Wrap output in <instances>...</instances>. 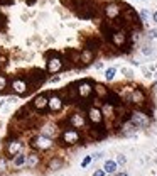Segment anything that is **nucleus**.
<instances>
[{
  "label": "nucleus",
  "instance_id": "f257e3e1",
  "mask_svg": "<svg viewBox=\"0 0 157 176\" xmlns=\"http://www.w3.org/2000/svg\"><path fill=\"white\" fill-rule=\"evenodd\" d=\"M128 120L135 125V127L144 129V127H149L150 125V115L147 114V112H144V110H140V108H135V110H132L130 112Z\"/></svg>",
  "mask_w": 157,
  "mask_h": 176
},
{
  "label": "nucleus",
  "instance_id": "f03ea898",
  "mask_svg": "<svg viewBox=\"0 0 157 176\" xmlns=\"http://www.w3.org/2000/svg\"><path fill=\"white\" fill-rule=\"evenodd\" d=\"M81 141V132L78 129H64L61 134V142L66 144V146H74Z\"/></svg>",
  "mask_w": 157,
  "mask_h": 176
},
{
  "label": "nucleus",
  "instance_id": "7ed1b4c3",
  "mask_svg": "<svg viewBox=\"0 0 157 176\" xmlns=\"http://www.w3.org/2000/svg\"><path fill=\"white\" fill-rule=\"evenodd\" d=\"M30 146H32L34 149H39V151H48V149H51V147L54 146V141H52L51 137L44 136V134H39V136H36L32 139Z\"/></svg>",
  "mask_w": 157,
  "mask_h": 176
},
{
  "label": "nucleus",
  "instance_id": "20e7f679",
  "mask_svg": "<svg viewBox=\"0 0 157 176\" xmlns=\"http://www.w3.org/2000/svg\"><path fill=\"white\" fill-rule=\"evenodd\" d=\"M86 119L88 122L91 125H95V127H100V125L103 124V119H105V115H103V110L98 108V107H90L86 112Z\"/></svg>",
  "mask_w": 157,
  "mask_h": 176
},
{
  "label": "nucleus",
  "instance_id": "39448f33",
  "mask_svg": "<svg viewBox=\"0 0 157 176\" xmlns=\"http://www.w3.org/2000/svg\"><path fill=\"white\" fill-rule=\"evenodd\" d=\"M128 102H130L132 105L139 107V108L145 107L147 97H145V93H144V90H140V88H134V90H132V93H130V97H128Z\"/></svg>",
  "mask_w": 157,
  "mask_h": 176
},
{
  "label": "nucleus",
  "instance_id": "423d86ee",
  "mask_svg": "<svg viewBox=\"0 0 157 176\" xmlns=\"http://www.w3.org/2000/svg\"><path fill=\"white\" fill-rule=\"evenodd\" d=\"M78 88V95H80V100H88L91 98V95L95 93V86L91 85V81H81V83L76 85Z\"/></svg>",
  "mask_w": 157,
  "mask_h": 176
},
{
  "label": "nucleus",
  "instance_id": "0eeeda50",
  "mask_svg": "<svg viewBox=\"0 0 157 176\" xmlns=\"http://www.w3.org/2000/svg\"><path fill=\"white\" fill-rule=\"evenodd\" d=\"M10 88L14 90V93L15 95H24V93H27L30 90V86H29V81L26 80V78H15V80H12V83H10Z\"/></svg>",
  "mask_w": 157,
  "mask_h": 176
},
{
  "label": "nucleus",
  "instance_id": "6e6552de",
  "mask_svg": "<svg viewBox=\"0 0 157 176\" xmlns=\"http://www.w3.org/2000/svg\"><path fill=\"white\" fill-rule=\"evenodd\" d=\"M103 12H105V17L108 19V20H115V19H118L122 15V7L118 4H115V2H112V4H106L105 7H103Z\"/></svg>",
  "mask_w": 157,
  "mask_h": 176
},
{
  "label": "nucleus",
  "instance_id": "1a4fd4ad",
  "mask_svg": "<svg viewBox=\"0 0 157 176\" xmlns=\"http://www.w3.org/2000/svg\"><path fill=\"white\" fill-rule=\"evenodd\" d=\"M44 80H46V71H42V70H34L27 75V81H29L30 90H34V88L39 83H42Z\"/></svg>",
  "mask_w": 157,
  "mask_h": 176
},
{
  "label": "nucleus",
  "instance_id": "9d476101",
  "mask_svg": "<svg viewBox=\"0 0 157 176\" xmlns=\"http://www.w3.org/2000/svg\"><path fill=\"white\" fill-rule=\"evenodd\" d=\"M64 68V61H62L59 56H49L48 58V71L49 73H52V75H56V73H59V71Z\"/></svg>",
  "mask_w": 157,
  "mask_h": 176
},
{
  "label": "nucleus",
  "instance_id": "9b49d317",
  "mask_svg": "<svg viewBox=\"0 0 157 176\" xmlns=\"http://www.w3.org/2000/svg\"><path fill=\"white\" fill-rule=\"evenodd\" d=\"M110 39H112L115 48H125V46H127V41H128V34L125 32L123 29H120V31H115Z\"/></svg>",
  "mask_w": 157,
  "mask_h": 176
},
{
  "label": "nucleus",
  "instance_id": "f8f14e48",
  "mask_svg": "<svg viewBox=\"0 0 157 176\" xmlns=\"http://www.w3.org/2000/svg\"><path fill=\"white\" fill-rule=\"evenodd\" d=\"M32 108L37 110V112H46L49 110V97L48 95H37L36 98L32 100Z\"/></svg>",
  "mask_w": 157,
  "mask_h": 176
},
{
  "label": "nucleus",
  "instance_id": "ddd939ff",
  "mask_svg": "<svg viewBox=\"0 0 157 176\" xmlns=\"http://www.w3.org/2000/svg\"><path fill=\"white\" fill-rule=\"evenodd\" d=\"M122 19L125 20V24H140V15L137 14L132 7H125V10L122 12Z\"/></svg>",
  "mask_w": 157,
  "mask_h": 176
},
{
  "label": "nucleus",
  "instance_id": "4468645a",
  "mask_svg": "<svg viewBox=\"0 0 157 176\" xmlns=\"http://www.w3.org/2000/svg\"><path fill=\"white\" fill-rule=\"evenodd\" d=\"M86 120H88V119L84 117L83 114H80V112H74V114L70 115V119H68V124H70L73 129H83L84 125H86Z\"/></svg>",
  "mask_w": 157,
  "mask_h": 176
},
{
  "label": "nucleus",
  "instance_id": "2eb2a0df",
  "mask_svg": "<svg viewBox=\"0 0 157 176\" xmlns=\"http://www.w3.org/2000/svg\"><path fill=\"white\" fill-rule=\"evenodd\" d=\"M22 151V142L17 139H12L7 142V147H5V152H7V156H10V158H14V156H17V154H20Z\"/></svg>",
  "mask_w": 157,
  "mask_h": 176
},
{
  "label": "nucleus",
  "instance_id": "dca6fc26",
  "mask_svg": "<svg viewBox=\"0 0 157 176\" xmlns=\"http://www.w3.org/2000/svg\"><path fill=\"white\" fill-rule=\"evenodd\" d=\"M64 107V98L61 95H51L49 97V110L51 112H61Z\"/></svg>",
  "mask_w": 157,
  "mask_h": 176
},
{
  "label": "nucleus",
  "instance_id": "f3484780",
  "mask_svg": "<svg viewBox=\"0 0 157 176\" xmlns=\"http://www.w3.org/2000/svg\"><path fill=\"white\" fill-rule=\"evenodd\" d=\"M95 54H96V51L84 48L83 51H81V59H80V63H81V64H90V63L95 59Z\"/></svg>",
  "mask_w": 157,
  "mask_h": 176
},
{
  "label": "nucleus",
  "instance_id": "a211bd4d",
  "mask_svg": "<svg viewBox=\"0 0 157 176\" xmlns=\"http://www.w3.org/2000/svg\"><path fill=\"white\" fill-rule=\"evenodd\" d=\"M39 164H41V156H39V154L32 152V154H29V156H27V159H26V166H27L29 169L37 168Z\"/></svg>",
  "mask_w": 157,
  "mask_h": 176
},
{
  "label": "nucleus",
  "instance_id": "6ab92c4d",
  "mask_svg": "<svg viewBox=\"0 0 157 176\" xmlns=\"http://www.w3.org/2000/svg\"><path fill=\"white\" fill-rule=\"evenodd\" d=\"M95 93H96L98 98L106 100V98H108V95H110V90L105 86V85H95Z\"/></svg>",
  "mask_w": 157,
  "mask_h": 176
},
{
  "label": "nucleus",
  "instance_id": "aec40b11",
  "mask_svg": "<svg viewBox=\"0 0 157 176\" xmlns=\"http://www.w3.org/2000/svg\"><path fill=\"white\" fill-rule=\"evenodd\" d=\"M90 136L93 137V139H103V137L106 136V130L100 125V127H95L93 125V129H90Z\"/></svg>",
  "mask_w": 157,
  "mask_h": 176
},
{
  "label": "nucleus",
  "instance_id": "412c9836",
  "mask_svg": "<svg viewBox=\"0 0 157 176\" xmlns=\"http://www.w3.org/2000/svg\"><path fill=\"white\" fill-rule=\"evenodd\" d=\"M117 166H118L117 161H113V159H106L105 164H103V169H105V173H108V174H113V173L117 171Z\"/></svg>",
  "mask_w": 157,
  "mask_h": 176
},
{
  "label": "nucleus",
  "instance_id": "4be33fe9",
  "mask_svg": "<svg viewBox=\"0 0 157 176\" xmlns=\"http://www.w3.org/2000/svg\"><path fill=\"white\" fill-rule=\"evenodd\" d=\"M62 164H64V163H62V159L58 158V156H54V158L49 161V169H51V171H58V169L62 168Z\"/></svg>",
  "mask_w": 157,
  "mask_h": 176
},
{
  "label": "nucleus",
  "instance_id": "5701e85b",
  "mask_svg": "<svg viewBox=\"0 0 157 176\" xmlns=\"http://www.w3.org/2000/svg\"><path fill=\"white\" fill-rule=\"evenodd\" d=\"M26 159H27V156H24V154H17L14 158V166L15 168H20V166H26Z\"/></svg>",
  "mask_w": 157,
  "mask_h": 176
},
{
  "label": "nucleus",
  "instance_id": "b1692460",
  "mask_svg": "<svg viewBox=\"0 0 157 176\" xmlns=\"http://www.w3.org/2000/svg\"><path fill=\"white\" fill-rule=\"evenodd\" d=\"M7 88H9V78L5 75H0V93L5 92Z\"/></svg>",
  "mask_w": 157,
  "mask_h": 176
},
{
  "label": "nucleus",
  "instance_id": "393cba45",
  "mask_svg": "<svg viewBox=\"0 0 157 176\" xmlns=\"http://www.w3.org/2000/svg\"><path fill=\"white\" fill-rule=\"evenodd\" d=\"M9 169V163L5 156H0V173H7Z\"/></svg>",
  "mask_w": 157,
  "mask_h": 176
},
{
  "label": "nucleus",
  "instance_id": "a878e982",
  "mask_svg": "<svg viewBox=\"0 0 157 176\" xmlns=\"http://www.w3.org/2000/svg\"><path fill=\"white\" fill-rule=\"evenodd\" d=\"M115 73H117V68H108V70L105 71V78L108 81H112L115 78Z\"/></svg>",
  "mask_w": 157,
  "mask_h": 176
},
{
  "label": "nucleus",
  "instance_id": "bb28decb",
  "mask_svg": "<svg viewBox=\"0 0 157 176\" xmlns=\"http://www.w3.org/2000/svg\"><path fill=\"white\" fill-rule=\"evenodd\" d=\"M84 48L96 51V48H98V41H96V39H88V41H86V46H84Z\"/></svg>",
  "mask_w": 157,
  "mask_h": 176
},
{
  "label": "nucleus",
  "instance_id": "cd10ccee",
  "mask_svg": "<svg viewBox=\"0 0 157 176\" xmlns=\"http://www.w3.org/2000/svg\"><path fill=\"white\" fill-rule=\"evenodd\" d=\"M91 159H93V156H86V158H84L83 161H81V168H86V166L90 164V163H91Z\"/></svg>",
  "mask_w": 157,
  "mask_h": 176
},
{
  "label": "nucleus",
  "instance_id": "c85d7f7f",
  "mask_svg": "<svg viewBox=\"0 0 157 176\" xmlns=\"http://www.w3.org/2000/svg\"><path fill=\"white\" fill-rule=\"evenodd\" d=\"M117 163L118 164H125V163H127V158H125L123 154H120V156H117Z\"/></svg>",
  "mask_w": 157,
  "mask_h": 176
},
{
  "label": "nucleus",
  "instance_id": "c756f323",
  "mask_svg": "<svg viewBox=\"0 0 157 176\" xmlns=\"http://www.w3.org/2000/svg\"><path fill=\"white\" fill-rule=\"evenodd\" d=\"M142 53H144L145 56L152 54V48H150V46H144V48H142Z\"/></svg>",
  "mask_w": 157,
  "mask_h": 176
},
{
  "label": "nucleus",
  "instance_id": "7c9ffc66",
  "mask_svg": "<svg viewBox=\"0 0 157 176\" xmlns=\"http://www.w3.org/2000/svg\"><path fill=\"white\" fill-rule=\"evenodd\" d=\"M5 64H7V58H5V56H0V68H4Z\"/></svg>",
  "mask_w": 157,
  "mask_h": 176
},
{
  "label": "nucleus",
  "instance_id": "2f4dec72",
  "mask_svg": "<svg viewBox=\"0 0 157 176\" xmlns=\"http://www.w3.org/2000/svg\"><path fill=\"white\" fill-rule=\"evenodd\" d=\"M93 176H105V169H96V171L93 173Z\"/></svg>",
  "mask_w": 157,
  "mask_h": 176
},
{
  "label": "nucleus",
  "instance_id": "473e14b6",
  "mask_svg": "<svg viewBox=\"0 0 157 176\" xmlns=\"http://www.w3.org/2000/svg\"><path fill=\"white\" fill-rule=\"evenodd\" d=\"M139 15H140V19H142V20H145V19L149 17V12H147V10H142Z\"/></svg>",
  "mask_w": 157,
  "mask_h": 176
},
{
  "label": "nucleus",
  "instance_id": "72a5a7b5",
  "mask_svg": "<svg viewBox=\"0 0 157 176\" xmlns=\"http://www.w3.org/2000/svg\"><path fill=\"white\" fill-rule=\"evenodd\" d=\"M149 37H150V39H155V37H157V31L155 29L149 31Z\"/></svg>",
  "mask_w": 157,
  "mask_h": 176
},
{
  "label": "nucleus",
  "instance_id": "f704fd0d",
  "mask_svg": "<svg viewBox=\"0 0 157 176\" xmlns=\"http://www.w3.org/2000/svg\"><path fill=\"white\" fill-rule=\"evenodd\" d=\"M122 73H123L125 76H132V75H134V73H132L130 70H127V68H123V70H122Z\"/></svg>",
  "mask_w": 157,
  "mask_h": 176
},
{
  "label": "nucleus",
  "instance_id": "c9c22d12",
  "mask_svg": "<svg viewBox=\"0 0 157 176\" xmlns=\"http://www.w3.org/2000/svg\"><path fill=\"white\" fill-rule=\"evenodd\" d=\"M4 24H5V19H4V17H2V15H0V27L4 26Z\"/></svg>",
  "mask_w": 157,
  "mask_h": 176
},
{
  "label": "nucleus",
  "instance_id": "e433bc0d",
  "mask_svg": "<svg viewBox=\"0 0 157 176\" xmlns=\"http://www.w3.org/2000/svg\"><path fill=\"white\" fill-rule=\"evenodd\" d=\"M152 19H154V22H155V24H157V10H155V12H154V15H152Z\"/></svg>",
  "mask_w": 157,
  "mask_h": 176
},
{
  "label": "nucleus",
  "instance_id": "4c0bfd02",
  "mask_svg": "<svg viewBox=\"0 0 157 176\" xmlns=\"http://www.w3.org/2000/svg\"><path fill=\"white\" fill-rule=\"evenodd\" d=\"M10 0H0V4H9Z\"/></svg>",
  "mask_w": 157,
  "mask_h": 176
},
{
  "label": "nucleus",
  "instance_id": "58836bf2",
  "mask_svg": "<svg viewBox=\"0 0 157 176\" xmlns=\"http://www.w3.org/2000/svg\"><path fill=\"white\" fill-rule=\"evenodd\" d=\"M117 176H128V174H127V173H118Z\"/></svg>",
  "mask_w": 157,
  "mask_h": 176
},
{
  "label": "nucleus",
  "instance_id": "ea45409f",
  "mask_svg": "<svg viewBox=\"0 0 157 176\" xmlns=\"http://www.w3.org/2000/svg\"><path fill=\"white\" fill-rule=\"evenodd\" d=\"M78 2H86V0H78Z\"/></svg>",
  "mask_w": 157,
  "mask_h": 176
},
{
  "label": "nucleus",
  "instance_id": "a19ab883",
  "mask_svg": "<svg viewBox=\"0 0 157 176\" xmlns=\"http://www.w3.org/2000/svg\"><path fill=\"white\" fill-rule=\"evenodd\" d=\"M0 70H2V68H0Z\"/></svg>",
  "mask_w": 157,
  "mask_h": 176
},
{
  "label": "nucleus",
  "instance_id": "79ce46f5",
  "mask_svg": "<svg viewBox=\"0 0 157 176\" xmlns=\"http://www.w3.org/2000/svg\"><path fill=\"white\" fill-rule=\"evenodd\" d=\"M155 76H157V75H155Z\"/></svg>",
  "mask_w": 157,
  "mask_h": 176
}]
</instances>
